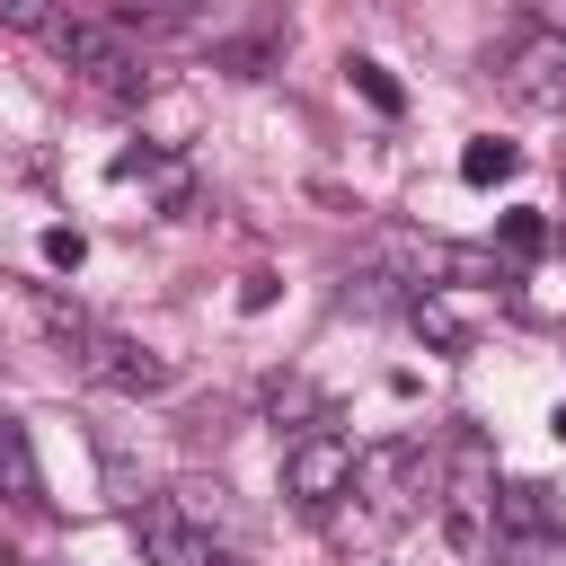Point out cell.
Instances as JSON below:
<instances>
[{
  "label": "cell",
  "mask_w": 566,
  "mask_h": 566,
  "mask_svg": "<svg viewBox=\"0 0 566 566\" xmlns=\"http://www.w3.org/2000/svg\"><path fill=\"white\" fill-rule=\"evenodd\" d=\"M115 177H124V186H150L159 203H186V168H177V159H159V150H124V159H115Z\"/></svg>",
  "instance_id": "obj_10"
},
{
  "label": "cell",
  "mask_w": 566,
  "mask_h": 566,
  "mask_svg": "<svg viewBox=\"0 0 566 566\" xmlns=\"http://www.w3.org/2000/svg\"><path fill=\"white\" fill-rule=\"evenodd\" d=\"M416 469H424V442H380V451L354 460V486H363L380 513H398V504L416 495Z\"/></svg>",
  "instance_id": "obj_6"
},
{
  "label": "cell",
  "mask_w": 566,
  "mask_h": 566,
  "mask_svg": "<svg viewBox=\"0 0 566 566\" xmlns=\"http://www.w3.org/2000/svg\"><path fill=\"white\" fill-rule=\"evenodd\" d=\"M133 539L150 566H230V548L212 539V522H195L177 495H142L133 504Z\"/></svg>",
  "instance_id": "obj_3"
},
{
  "label": "cell",
  "mask_w": 566,
  "mask_h": 566,
  "mask_svg": "<svg viewBox=\"0 0 566 566\" xmlns=\"http://www.w3.org/2000/svg\"><path fill=\"white\" fill-rule=\"evenodd\" d=\"M495 239H504V256H539V248H548V221H539V212H504Z\"/></svg>",
  "instance_id": "obj_14"
},
{
  "label": "cell",
  "mask_w": 566,
  "mask_h": 566,
  "mask_svg": "<svg viewBox=\"0 0 566 566\" xmlns=\"http://www.w3.org/2000/svg\"><path fill=\"white\" fill-rule=\"evenodd\" d=\"M0 566H18V557H9V548H0Z\"/></svg>",
  "instance_id": "obj_17"
},
{
  "label": "cell",
  "mask_w": 566,
  "mask_h": 566,
  "mask_svg": "<svg viewBox=\"0 0 566 566\" xmlns=\"http://www.w3.org/2000/svg\"><path fill=\"white\" fill-rule=\"evenodd\" d=\"M513 168H522L513 142H469V150H460V177H469V186H504Z\"/></svg>",
  "instance_id": "obj_11"
},
{
  "label": "cell",
  "mask_w": 566,
  "mask_h": 566,
  "mask_svg": "<svg viewBox=\"0 0 566 566\" xmlns=\"http://www.w3.org/2000/svg\"><path fill=\"white\" fill-rule=\"evenodd\" d=\"M345 71H354V88H363V97H371V106H380V115H398V106H407V88H398V80H389V71H380V62H363V53H354V62H345Z\"/></svg>",
  "instance_id": "obj_13"
},
{
  "label": "cell",
  "mask_w": 566,
  "mask_h": 566,
  "mask_svg": "<svg viewBox=\"0 0 566 566\" xmlns=\"http://www.w3.org/2000/svg\"><path fill=\"white\" fill-rule=\"evenodd\" d=\"M44 44H53L71 71H88L106 97H142V62H133V35H124L115 18H62V9H53Z\"/></svg>",
  "instance_id": "obj_1"
},
{
  "label": "cell",
  "mask_w": 566,
  "mask_h": 566,
  "mask_svg": "<svg viewBox=\"0 0 566 566\" xmlns=\"http://www.w3.org/2000/svg\"><path fill=\"white\" fill-rule=\"evenodd\" d=\"M354 442L336 433V424H301L292 442H283V495L301 504V513H327L336 495H354Z\"/></svg>",
  "instance_id": "obj_2"
},
{
  "label": "cell",
  "mask_w": 566,
  "mask_h": 566,
  "mask_svg": "<svg viewBox=\"0 0 566 566\" xmlns=\"http://www.w3.org/2000/svg\"><path fill=\"white\" fill-rule=\"evenodd\" d=\"M0 486H9L18 504H35V513L53 504V495H44V469H35V442H27L18 416H0Z\"/></svg>",
  "instance_id": "obj_8"
},
{
  "label": "cell",
  "mask_w": 566,
  "mask_h": 566,
  "mask_svg": "<svg viewBox=\"0 0 566 566\" xmlns=\"http://www.w3.org/2000/svg\"><path fill=\"white\" fill-rule=\"evenodd\" d=\"M35 318H44V327H53V336H62V345H80V336H88V327H97V318H88V310H80V301H62V292H44V283H35Z\"/></svg>",
  "instance_id": "obj_12"
},
{
  "label": "cell",
  "mask_w": 566,
  "mask_h": 566,
  "mask_svg": "<svg viewBox=\"0 0 566 566\" xmlns=\"http://www.w3.org/2000/svg\"><path fill=\"white\" fill-rule=\"evenodd\" d=\"M71 363H80L97 389H124V398H159V389L177 380L150 345H133V336H115V327H88V336L71 345Z\"/></svg>",
  "instance_id": "obj_4"
},
{
  "label": "cell",
  "mask_w": 566,
  "mask_h": 566,
  "mask_svg": "<svg viewBox=\"0 0 566 566\" xmlns=\"http://www.w3.org/2000/svg\"><path fill=\"white\" fill-rule=\"evenodd\" d=\"M486 522L513 531V539H548V531H557V504H548V486L513 478V486H486Z\"/></svg>",
  "instance_id": "obj_7"
},
{
  "label": "cell",
  "mask_w": 566,
  "mask_h": 566,
  "mask_svg": "<svg viewBox=\"0 0 566 566\" xmlns=\"http://www.w3.org/2000/svg\"><path fill=\"white\" fill-rule=\"evenodd\" d=\"M407 318H416V327H424V336H433L442 354H460V345H469V310H460V301H442L433 283H424V292L407 301Z\"/></svg>",
  "instance_id": "obj_9"
},
{
  "label": "cell",
  "mask_w": 566,
  "mask_h": 566,
  "mask_svg": "<svg viewBox=\"0 0 566 566\" xmlns=\"http://www.w3.org/2000/svg\"><path fill=\"white\" fill-rule=\"evenodd\" d=\"M495 71H504V88H513L522 106H566V35H557V27H522Z\"/></svg>",
  "instance_id": "obj_5"
},
{
  "label": "cell",
  "mask_w": 566,
  "mask_h": 566,
  "mask_svg": "<svg viewBox=\"0 0 566 566\" xmlns=\"http://www.w3.org/2000/svg\"><path fill=\"white\" fill-rule=\"evenodd\" d=\"M548 433H557V442H566V407H557V416H548Z\"/></svg>",
  "instance_id": "obj_16"
},
{
  "label": "cell",
  "mask_w": 566,
  "mask_h": 566,
  "mask_svg": "<svg viewBox=\"0 0 566 566\" xmlns=\"http://www.w3.org/2000/svg\"><path fill=\"white\" fill-rule=\"evenodd\" d=\"M80 256H88V248H80V230H44V265H62V274H71Z\"/></svg>",
  "instance_id": "obj_15"
}]
</instances>
